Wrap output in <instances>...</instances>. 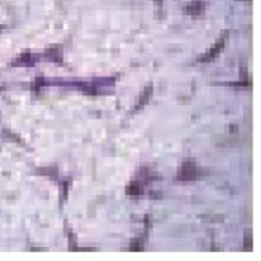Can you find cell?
Instances as JSON below:
<instances>
[{
    "instance_id": "cell-1",
    "label": "cell",
    "mask_w": 261,
    "mask_h": 261,
    "mask_svg": "<svg viewBox=\"0 0 261 261\" xmlns=\"http://www.w3.org/2000/svg\"><path fill=\"white\" fill-rule=\"evenodd\" d=\"M195 176V166L194 163H185L182 166V171H181V178H192Z\"/></svg>"
},
{
    "instance_id": "cell-2",
    "label": "cell",
    "mask_w": 261,
    "mask_h": 261,
    "mask_svg": "<svg viewBox=\"0 0 261 261\" xmlns=\"http://www.w3.org/2000/svg\"><path fill=\"white\" fill-rule=\"evenodd\" d=\"M128 192L132 194V195H135V194H140L141 192V187L136 183H131L129 186V189H128Z\"/></svg>"
}]
</instances>
